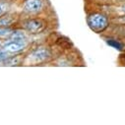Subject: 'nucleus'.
<instances>
[{
	"mask_svg": "<svg viewBox=\"0 0 125 125\" xmlns=\"http://www.w3.org/2000/svg\"><path fill=\"white\" fill-rule=\"evenodd\" d=\"M87 24L94 33L102 34L111 25V17L105 12H92L87 16Z\"/></svg>",
	"mask_w": 125,
	"mask_h": 125,
	"instance_id": "nucleus-1",
	"label": "nucleus"
},
{
	"mask_svg": "<svg viewBox=\"0 0 125 125\" xmlns=\"http://www.w3.org/2000/svg\"><path fill=\"white\" fill-rule=\"evenodd\" d=\"M46 24L42 19L40 18H32L23 22V28L30 34H41L45 30Z\"/></svg>",
	"mask_w": 125,
	"mask_h": 125,
	"instance_id": "nucleus-2",
	"label": "nucleus"
},
{
	"mask_svg": "<svg viewBox=\"0 0 125 125\" xmlns=\"http://www.w3.org/2000/svg\"><path fill=\"white\" fill-rule=\"evenodd\" d=\"M27 45V42H19L15 40L9 39L6 42L2 44V49L7 51L8 53H18L22 51Z\"/></svg>",
	"mask_w": 125,
	"mask_h": 125,
	"instance_id": "nucleus-3",
	"label": "nucleus"
},
{
	"mask_svg": "<svg viewBox=\"0 0 125 125\" xmlns=\"http://www.w3.org/2000/svg\"><path fill=\"white\" fill-rule=\"evenodd\" d=\"M51 56V51L47 47H38L36 48L32 53H31V58H32L35 62H44L47 59H49Z\"/></svg>",
	"mask_w": 125,
	"mask_h": 125,
	"instance_id": "nucleus-4",
	"label": "nucleus"
},
{
	"mask_svg": "<svg viewBox=\"0 0 125 125\" xmlns=\"http://www.w3.org/2000/svg\"><path fill=\"white\" fill-rule=\"evenodd\" d=\"M43 0H27L24 4V11L29 14H37L43 9Z\"/></svg>",
	"mask_w": 125,
	"mask_h": 125,
	"instance_id": "nucleus-5",
	"label": "nucleus"
},
{
	"mask_svg": "<svg viewBox=\"0 0 125 125\" xmlns=\"http://www.w3.org/2000/svg\"><path fill=\"white\" fill-rule=\"evenodd\" d=\"M105 42L109 46H111L112 48H114V49H116L118 51H123L125 49V43L121 40H119L117 38H111V37L110 38H106L105 39Z\"/></svg>",
	"mask_w": 125,
	"mask_h": 125,
	"instance_id": "nucleus-6",
	"label": "nucleus"
},
{
	"mask_svg": "<svg viewBox=\"0 0 125 125\" xmlns=\"http://www.w3.org/2000/svg\"><path fill=\"white\" fill-rule=\"evenodd\" d=\"M112 18H116V17H120V16H124L125 15V1L117 3L114 5L113 9L108 13Z\"/></svg>",
	"mask_w": 125,
	"mask_h": 125,
	"instance_id": "nucleus-7",
	"label": "nucleus"
},
{
	"mask_svg": "<svg viewBox=\"0 0 125 125\" xmlns=\"http://www.w3.org/2000/svg\"><path fill=\"white\" fill-rule=\"evenodd\" d=\"M16 22V17L11 14H4L0 17V27H10Z\"/></svg>",
	"mask_w": 125,
	"mask_h": 125,
	"instance_id": "nucleus-8",
	"label": "nucleus"
},
{
	"mask_svg": "<svg viewBox=\"0 0 125 125\" xmlns=\"http://www.w3.org/2000/svg\"><path fill=\"white\" fill-rule=\"evenodd\" d=\"M12 33L13 30L9 27H0V39H9Z\"/></svg>",
	"mask_w": 125,
	"mask_h": 125,
	"instance_id": "nucleus-9",
	"label": "nucleus"
},
{
	"mask_svg": "<svg viewBox=\"0 0 125 125\" xmlns=\"http://www.w3.org/2000/svg\"><path fill=\"white\" fill-rule=\"evenodd\" d=\"M111 23H112V25H115V26H125V15L116 17V18H112Z\"/></svg>",
	"mask_w": 125,
	"mask_h": 125,
	"instance_id": "nucleus-10",
	"label": "nucleus"
},
{
	"mask_svg": "<svg viewBox=\"0 0 125 125\" xmlns=\"http://www.w3.org/2000/svg\"><path fill=\"white\" fill-rule=\"evenodd\" d=\"M8 10V5L5 1H0V17H1L2 15L6 14Z\"/></svg>",
	"mask_w": 125,
	"mask_h": 125,
	"instance_id": "nucleus-11",
	"label": "nucleus"
},
{
	"mask_svg": "<svg viewBox=\"0 0 125 125\" xmlns=\"http://www.w3.org/2000/svg\"><path fill=\"white\" fill-rule=\"evenodd\" d=\"M11 55L7 52V51H5V50H3V49H0V62H4L6 59H8L9 57H10Z\"/></svg>",
	"mask_w": 125,
	"mask_h": 125,
	"instance_id": "nucleus-12",
	"label": "nucleus"
},
{
	"mask_svg": "<svg viewBox=\"0 0 125 125\" xmlns=\"http://www.w3.org/2000/svg\"><path fill=\"white\" fill-rule=\"evenodd\" d=\"M123 1H125V0H116L115 2H117V3H120V2H123Z\"/></svg>",
	"mask_w": 125,
	"mask_h": 125,
	"instance_id": "nucleus-13",
	"label": "nucleus"
}]
</instances>
